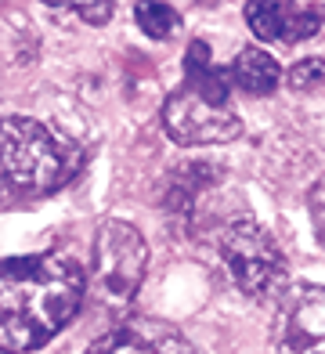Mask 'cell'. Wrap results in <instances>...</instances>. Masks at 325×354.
<instances>
[{
	"mask_svg": "<svg viewBox=\"0 0 325 354\" xmlns=\"http://www.w3.org/2000/svg\"><path fill=\"white\" fill-rule=\"evenodd\" d=\"M87 275L69 253L0 261V351L29 354L69 326L84 304Z\"/></svg>",
	"mask_w": 325,
	"mask_h": 354,
	"instance_id": "1",
	"label": "cell"
},
{
	"mask_svg": "<svg viewBox=\"0 0 325 354\" xmlns=\"http://www.w3.org/2000/svg\"><path fill=\"white\" fill-rule=\"evenodd\" d=\"M228 73L214 66L206 40H192L185 51V84L162 102V131L185 149L228 145L242 138V120L228 102Z\"/></svg>",
	"mask_w": 325,
	"mask_h": 354,
	"instance_id": "2",
	"label": "cell"
},
{
	"mask_svg": "<svg viewBox=\"0 0 325 354\" xmlns=\"http://www.w3.org/2000/svg\"><path fill=\"white\" fill-rule=\"evenodd\" d=\"M80 167V149L29 116L0 120V181L19 192H55Z\"/></svg>",
	"mask_w": 325,
	"mask_h": 354,
	"instance_id": "3",
	"label": "cell"
},
{
	"mask_svg": "<svg viewBox=\"0 0 325 354\" xmlns=\"http://www.w3.org/2000/svg\"><path fill=\"white\" fill-rule=\"evenodd\" d=\"M221 261L232 275L235 289L253 304H275L289 286L286 257L275 243V235L257 224L253 217H232L217 235Z\"/></svg>",
	"mask_w": 325,
	"mask_h": 354,
	"instance_id": "4",
	"label": "cell"
},
{
	"mask_svg": "<svg viewBox=\"0 0 325 354\" xmlns=\"http://www.w3.org/2000/svg\"><path fill=\"white\" fill-rule=\"evenodd\" d=\"M145 264H149V246L134 224L120 217L102 221L94 235V293L105 308L120 311L134 300L145 279Z\"/></svg>",
	"mask_w": 325,
	"mask_h": 354,
	"instance_id": "5",
	"label": "cell"
},
{
	"mask_svg": "<svg viewBox=\"0 0 325 354\" xmlns=\"http://www.w3.org/2000/svg\"><path fill=\"white\" fill-rule=\"evenodd\" d=\"M271 344L279 354H325V286L289 282L275 300Z\"/></svg>",
	"mask_w": 325,
	"mask_h": 354,
	"instance_id": "6",
	"label": "cell"
},
{
	"mask_svg": "<svg viewBox=\"0 0 325 354\" xmlns=\"http://www.w3.org/2000/svg\"><path fill=\"white\" fill-rule=\"evenodd\" d=\"M84 354H192V347L170 322L127 318L105 336H98Z\"/></svg>",
	"mask_w": 325,
	"mask_h": 354,
	"instance_id": "7",
	"label": "cell"
},
{
	"mask_svg": "<svg viewBox=\"0 0 325 354\" xmlns=\"http://www.w3.org/2000/svg\"><path fill=\"white\" fill-rule=\"evenodd\" d=\"M246 26L253 29L257 40L292 47L300 40H311L322 29V19L315 8H300L297 0H250Z\"/></svg>",
	"mask_w": 325,
	"mask_h": 354,
	"instance_id": "8",
	"label": "cell"
},
{
	"mask_svg": "<svg viewBox=\"0 0 325 354\" xmlns=\"http://www.w3.org/2000/svg\"><path fill=\"white\" fill-rule=\"evenodd\" d=\"M224 73H228V84H235L239 91L253 94V98L271 94L275 87H279V80H282L279 62H275L268 51H260V47H242Z\"/></svg>",
	"mask_w": 325,
	"mask_h": 354,
	"instance_id": "9",
	"label": "cell"
},
{
	"mask_svg": "<svg viewBox=\"0 0 325 354\" xmlns=\"http://www.w3.org/2000/svg\"><path fill=\"white\" fill-rule=\"evenodd\" d=\"M134 19L141 26V33L152 37V40H170L177 33V26H181L177 11L167 4V0H138V4H134Z\"/></svg>",
	"mask_w": 325,
	"mask_h": 354,
	"instance_id": "10",
	"label": "cell"
},
{
	"mask_svg": "<svg viewBox=\"0 0 325 354\" xmlns=\"http://www.w3.org/2000/svg\"><path fill=\"white\" fill-rule=\"evenodd\" d=\"M286 84L297 94H307V91L322 87L325 84V58H300L297 66L286 73Z\"/></svg>",
	"mask_w": 325,
	"mask_h": 354,
	"instance_id": "11",
	"label": "cell"
},
{
	"mask_svg": "<svg viewBox=\"0 0 325 354\" xmlns=\"http://www.w3.org/2000/svg\"><path fill=\"white\" fill-rule=\"evenodd\" d=\"M44 4L73 11L84 22H91V26H105L112 19V11H116V0H44Z\"/></svg>",
	"mask_w": 325,
	"mask_h": 354,
	"instance_id": "12",
	"label": "cell"
},
{
	"mask_svg": "<svg viewBox=\"0 0 325 354\" xmlns=\"http://www.w3.org/2000/svg\"><path fill=\"white\" fill-rule=\"evenodd\" d=\"M307 210H311V224H315V235L325 250V177H318L311 196H307Z\"/></svg>",
	"mask_w": 325,
	"mask_h": 354,
	"instance_id": "13",
	"label": "cell"
},
{
	"mask_svg": "<svg viewBox=\"0 0 325 354\" xmlns=\"http://www.w3.org/2000/svg\"><path fill=\"white\" fill-rule=\"evenodd\" d=\"M315 11H318V19H322V22H325V0H322V4H318V8H315Z\"/></svg>",
	"mask_w": 325,
	"mask_h": 354,
	"instance_id": "14",
	"label": "cell"
},
{
	"mask_svg": "<svg viewBox=\"0 0 325 354\" xmlns=\"http://www.w3.org/2000/svg\"><path fill=\"white\" fill-rule=\"evenodd\" d=\"M0 188H8V185H4V181H0Z\"/></svg>",
	"mask_w": 325,
	"mask_h": 354,
	"instance_id": "15",
	"label": "cell"
}]
</instances>
